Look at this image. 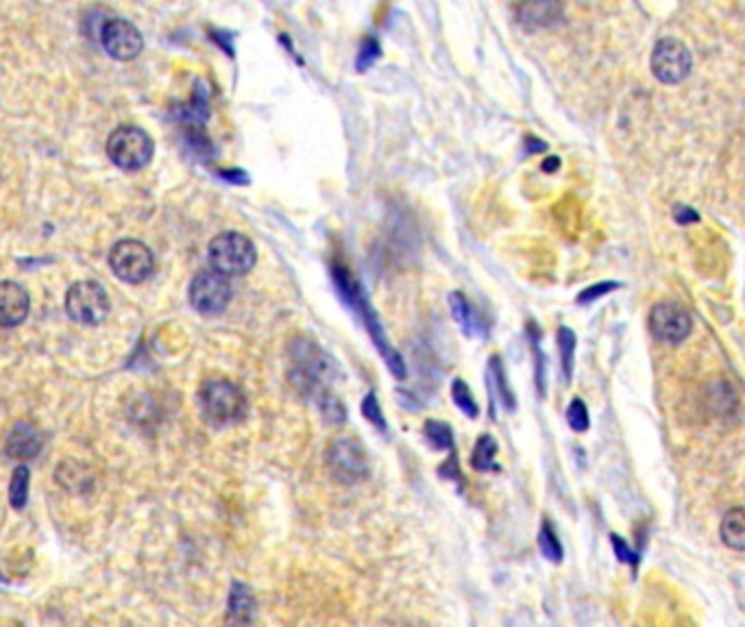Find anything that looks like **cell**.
Instances as JSON below:
<instances>
[{
    "label": "cell",
    "mask_w": 745,
    "mask_h": 627,
    "mask_svg": "<svg viewBox=\"0 0 745 627\" xmlns=\"http://www.w3.org/2000/svg\"><path fill=\"white\" fill-rule=\"evenodd\" d=\"M199 405L207 423L214 427H229L240 423L249 412L244 390L229 379H207L199 388Z\"/></svg>",
    "instance_id": "cell-1"
},
{
    "label": "cell",
    "mask_w": 745,
    "mask_h": 627,
    "mask_svg": "<svg viewBox=\"0 0 745 627\" xmlns=\"http://www.w3.org/2000/svg\"><path fill=\"white\" fill-rule=\"evenodd\" d=\"M207 260H210L212 270L229 279L247 275L258 262V251H255V244L244 233L225 231L210 242Z\"/></svg>",
    "instance_id": "cell-2"
},
{
    "label": "cell",
    "mask_w": 745,
    "mask_h": 627,
    "mask_svg": "<svg viewBox=\"0 0 745 627\" xmlns=\"http://www.w3.org/2000/svg\"><path fill=\"white\" fill-rule=\"evenodd\" d=\"M155 144L151 135L136 125H122L107 140V157L122 170H142L151 164Z\"/></svg>",
    "instance_id": "cell-3"
},
{
    "label": "cell",
    "mask_w": 745,
    "mask_h": 627,
    "mask_svg": "<svg viewBox=\"0 0 745 627\" xmlns=\"http://www.w3.org/2000/svg\"><path fill=\"white\" fill-rule=\"evenodd\" d=\"M327 469L340 484H358L369 477V456L358 440L338 436L329 442L325 453Z\"/></svg>",
    "instance_id": "cell-4"
},
{
    "label": "cell",
    "mask_w": 745,
    "mask_h": 627,
    "mask_svg": "<svg viewBox=\"0 0 745 627\" xmlns=\"http://www.w3.org/2000/svg\"><path fill=\"white\" fill-rule=\"evenodd\" d=\"M112 303L99 281H77L66 292V312L79 325H101Z\"/></svg>",
    "instance_id": "cell-5"
},
{
    "label": "cell",
    "mask_w": 745,
    "mask_h": 627,
    "mask_svg": "<svg viewBox=\"0 0 745 627\" xmlns=\"http://www.w3.org/2000/svg\"><path fill=\"white\" fill-rule=\"evenodd\" d=\"M109 268L125 284H142L155 273V255L140 240H120L109 251Z\"/></svg>",
    "instance_id": "cell-6"
},
{
    "label": "cell",
    "mask_w": 745,
    "mask_h": 627,
    "mask_svg": "<svg viewBox=\"0 0 745 627\" xmlns=\"http://www.w3.org/2000/svg\"><path fill=\"white\" fill-rule=\"evenodd\" d=\"M234 297L231 292L229 279L216 270L207 268L201 270V273L194 275L188 288V299L190 305L203 316H218L227 310V305Z\"/></svg>",
    "instance_id": "cell-7"
},
{
    "label": "cell",
    "mask_w": 745,
    "mask_h": 627,
    "mask_svg": "<svg viewBox=\"0 0 745 627\" xmlns=\"http://www.w3.org/2000/svg\"><path fill=\"white\" fill-rule=\"evenodd\" d=\"M691 68L693 57L689 53V48L680 40L665 38L661 42H656L652 51V72L658 81L667 85L680 83L691 75Z\"/></svg>",
    "instance_id": "cell-8"
},
{
    "label": "cell",
    "mask_w": 745,
    "mask_h": 627,
    "mask_svg": "<svg viewBox=\"0 0 745 627\" xmlns=\"http://www.w3.org/2000/svg\"><path fill=\"white\" fill-rule=\"evenodd\" d=\"M693 321L687 307L674 301H661L652 307L650 312V331L656 340L678 344L689 338Z\"/></svg>",
    "instance_id": "cell-9"
},
{
    "label": "cell",
    "mask_w": 745,
    "mask_h": 627,
    "mask_svg": "<svg viewBox=\"0 0 745 627\" xmlns=\"http://www.w3.org/2000/svg\"><path fill=\"white\" fill-rule=\"evenodd\" d=\"M101 44L109 57L118 61H131L142 53L144 38L136 24H131L125 18H112L103 24Z\"/></svg>",
    "instance_id": "cell-10"
},
{
    "label": "cell",
    "mask_w": 745,
    "mask_h": 627,
    "mask_svg": "<svg viewBox=\"0 0 745 627\" xmlns=\"http://www.w3.org/2000/svg\"><path fill=\"white\" fill-rule=\"evenodd\" d=\"M42 447H44V434L38 427L27 421H18L11 425L9 434L5 438V451L9 458L29 460V458L38 456Z\"/></svg>",
    "instance_id": "cell-11"
},
{
    "label": "cell",
    "mask_w": 745,
    "mask_h": 627,
    "mask_svg": "<svg viewBox=\"0 0 745 627\" xmlns=\"http://www.w3.org/2000/svg\"><path fill=\"white\" fill-rule=\"evenodd\" d=\"M29 292L16 281H0V327H16L29 316Z\"/></svg>",
    "instance_id": "cell-12"
},
{
    "label": "cell",
    "mask_w": 745,
    "mask_h": 627,
    "mask_svg": "<svg viewBox=\"0 0 745 627\" xmlns=\"http://www.w3.org/2000/svg\"><path fill=\"white\" fill-rule=\"evenodd\" d=\"M255 610H258V604H255L253 590L242 582L231 584L227 599V625L251 627L255 621Z\"/></svg>",
    "instance_id": "cell-13"
},
{
    "label": "cell",
    "mask_w": 745,
    "mask_h": 627,
    "mask_svg": "<svg viewBox=\"0 0 745 627\" xmlns=\"http://www.w3.org/2000/svg\"><path fill=\"white\" fill-rule=\"evenodd\" d=\"M515 11L525 27H552L563 18V7L556 3H525L515 7Z\"/></svg>",
    "instance_id": "cell-14"
},
{
    "label": "cell",
    "mask_w": 745,
    "mask_h": 627,
    "mask_svg": "<svg viewBox=\"0 0 745 627\" xmlns=\"http://www.w3.org/2000/svg\"><path fill=\"white\" fill-rule=\"evenodd\" d=\"M449 305H451V312H454L456 323L464 329V334L473 336V334H480V331H484L480 314L473 310V305L467 299H464V294L460 292L451 294Z\"/></svg>",
    "instance_id": "cell-15"
},
{
    "label": "cell",
    "mask_w": 745,
    "mask_h": 627,
    "mask_svg": "<svg viewBox=\"0 0 745 627\" xmlns=\"http://www.w3.org/2000/svg\"><path fill=\"white\" fill-rule=\"evenodd\" d=\"M722 540L726 547L745 551V508H732L722 521Z\"/></svg>",
    "instance_id": "cell-16"
},
{
    "label": "cell",
    "mask_w": 745,
    "mask_h": 627,
    "mask_svg": "<svg viewBox=\"0 0 745 627\" xmlns=\"http://www.w3.org/2000/svg\"><path fill=\"white\" fill-rule=\"evenodd\" d=\"M495 456H497V442L484 434L480 436V440L475 442V449H473V458H471V464L473 469H478L482 473H491V471H497L499 466L495 462Z\"/></svg>",
    "instance_id": "cell-17"
},
{
    "label": "cell",
    "mask_w": 745,
    "mask_h": 627,
    "mask_svg": "<svg viewBox=\"0 0 745 627\" xmlns=\"http://www.w3.org/2000/svg\"><path fill=\"white\" fill-rule=\"evenodd\" d=\"M539 549L543 553V558H547L549 562H554V564L563 562V558H565L563 543H560V538H558L556 530H554L552 523H549V521H543V525H541Z\"/></svg>",
    "instance_id": "cell-18"
},
{
    "label": "cell",
    "mask_w": 745,
    "mask_h": 627,
    "mask_svg": "<svg viewBox=\"0 0 745 627\" xmlns=\"http://www.w3.org/2000/svg\"><path fill=\"white\" fill-rule=\"evenodd\" d=\"M29 479H31V473H29L27 466H16L14 475H11V488H9L11 508L22 510L24 506H27V499H29Z\"/></svg>",
    "instance_id": "cell-19"
},
{
    "label": "cell",
    "mask_w": 745,
    "mask_h": 627,
    "mask_svg": "<svg viewBox=\"0 0 745 627\" xmlns=\"http://www.w3.org/2000/svg\"><path fill=\"white\" fill-rule=\"evenodd\" d=\"M425 438L438 451H454V432H451V427L447 423L427 421Z\"/></svg>",
    "instance_id": "cell-20"
},
{
    "label": "cell",
    "mask_w": 745,
    "mask_h": 627,
    "mask_svg": "<svg viewBox=\"0 0 745 627\" xmlns=\"http://www.w3.org/2000/svg\"><path fill=\"white\" fill-rule=\"evenodd\" d=\"M451 397H454V401H456V405H458V410H460L462 414H467L469 418H478V414H480L478 401H475L473 392H471L469 386H467V381L456 379L454 384H451Z\"/></svg>",
    "instance_id": "cell-21"
},
{
    "label": "cell",
    "mask_w": 745,
    "mask_h": 627,
    "mask_svg": "<svg viewBox=\"0 0 745 627\" xmlns=\"http://www.w3.org/2000/svg\"><path fill=\"white\" fill-rule=\"evenodd\" d=\"M558 347H560V360H563V373L565 379H571L573 373V353H576V336L567 327H560L558 331Z\"/></svg>",
    "instance_id": "cell-22"
},
{
    "label": "cell",
    "mask_w": 745,
    "mask_h": 627,
    "mask_svg": "<svg viewBox=\"0 0 745 627\" xmlns=\"http://www.w3.org/2000/svg\"><path fill=\"white\" fill-rule=\"evenodd\" d=\"M567 423L569 427L573 429V432H586L589 429L591 421H589V410H586V405L582 399H573L569 403L567 408Z\"/></svg>",
    "instance_id": "cell-23"
},
{
    "label": "cell",
    "mask_w": 745,
    "mask_h": 627,
    "mask_svg": "<svg viewBox=\"0 0 745 627\" xmlns=\"http://www.w3.org/2000/svg\"><path fill=\"white\" fill-rule=\"evenodd\" d=\"M377 57H380V44H377V40H371L366 38L362 44H360V53L356 57V66L360 72H364L366 68H371Z\"/></svg>",
    "instance_id": "cell-24"
},
{
    "label": "cell",
    "mask_w": 745,
    "mask_h": 627,
    "mask_svg": "<svg viewBox=\"0 0 745 627\" xmlns=\"http://www.w3.org/2000/svg\"><path fill=\"white\" fill-rule=\"evenodd\" d=\"M362 414L366 416V421L373 423L380 432H386V421H384V414H382V408L380 403H377L375 395H369L364 399L362 403Z\"/></svg>",
    "instance_id": "cell-25"
},
{
    "label": "cell",
    "mask_w": 745,
    "mask_h": 627,
    "mask_svg": "<svg viewBox=\"0 0 745 627\" xmlns=\"http://www.w3.org/2000/svg\"><path fill=\"white\" fill-rule=\"evenodd\" d=\"M610 540H613V549H615V553H617V558H619L621 562L632 564V567H637V564H639V556H637V553H634V551L626 545V540H624V538H619L617 534L610 536Z\"/></svg>",
    "instance_id": "cell-26"
},
{
    "label": "cell",
    "mask_w": 745,
    "mask_h": 627,
    "mask_svg": "<svg viewBox=\"0 0 745 627\" xmlns=\"http://www.w3.org/2000/svg\"><path fill=\"white\" fill-rule=\"evenodd\" d=\"M495 362V384H497V388H499V395H502V399H504V403H506V408L508 410H512V408H515V397H512V392L508 390V381H506V375H504V371H502V368H499V360H493Z\"/></svg>",
    "instance_id": "cell-27"
},
{
    "label": "cell",
    "mask_w": 745,
    "mask_h": 627,
    "mask_svg": "<svg viewBox=\"0 0 745 627\" xmlns=\"http://www.w3.org/2000/svg\"><path fill=\"white\" fill-rule=\"evenodd\" d=\"M617 288H619V284H606V281H604V284H597V286H591L589 290H584V292L580 294L578 303H591V301L600 299V297H604V294L613 292V290H617Z\"/></svg>",
    "instance_id": "cell-28"
},
{
    "label": "cell",
    "mask_w": 745,
    "mask_h": 627,
    "mask_svg": "<svg viewBox=\"0 0 745 627\" xmlns=\"http://www.w3.org/2000/svg\"><path fill=\"white\" fill-rule=\"evenodd\" d=\"M674 218L678 220V223H680V225H689V223H698V220H700V216H698V212H695V209H691V207H685V205H678V207H676V212H674Z\"/></svg>",
    "instance_id": "cell-29"
},
{
    "label": "cell",
    "mask_w": 745,
    "mask_h": 627,
    "mask_svg": "<svg viewBox=\"0 0 745 627\" xmlns=\"http://www.w3.org/2000/svg\"><path fill=\"white\" fill-rule=\"evenodd\" d=\"M441 477H447V479H456V482H460V479H462V475H460V466H458V462H456L454 451H451V458H449V462L441 466Z\"/></svg>",
    "instance_id": "cell-30"
},
{
    "label": "cell",
    "mask_w": 745,
    "mask_h": 627,
    "mask_svg": "<svg viewBox=\"0 0 745 627\" xmlns=\"http://www.w3.org/2000/svg\"><path fill=\"white\" fill-rule=\"evenodd\" d=\"M558 164H560V162H558V159L554 157V159H549V162H543V170H547V172H549V170H556Z\"/></svg>",
    "instance_id": "cell-31"
}]
</instances>
